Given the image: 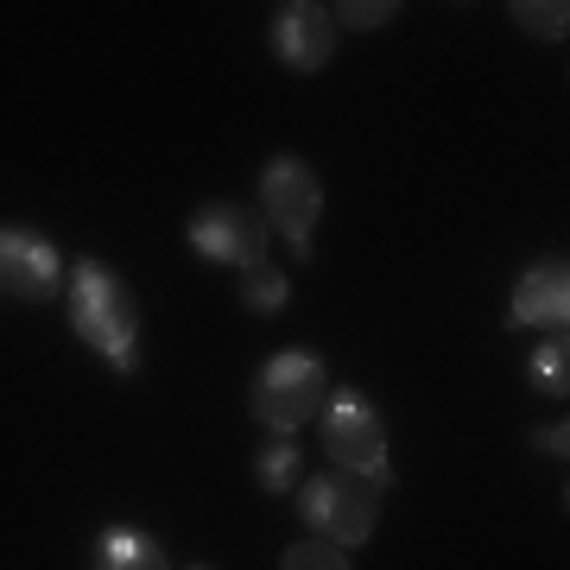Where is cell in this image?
Here are the masks:
<instances>
[{"label": "cell", "instance_id": "4", "mask_svg": "<svg viewBox=\"0 0 570 570\" xmlns=\"http://www.w3.org/2000/svg\"><path fill=\"white\" fill-rule=\"evenodd\" d=\"M324 456L348 475H367L374 489H387V431L362 393H336L324 406Z\"/></svg>", "mask_w": 570, "mask_h": 570}, {"label": "cell", "instance_id": "6", "mask_svg": "<svg viewBox=\"0 0 570 570\" xmlns=\"http://www.w3.org/2000/svg\"><path fill=\"white\" fill-rule=\"evenodd\" d=\"M190 247L204 261H223V266H261L266 261V223L242 204H204L190 216Z\"/></svg>", "mask_w": 570, "mask_h": 570}, {"label": "cell", "instance_id": "5", "mask_svg": "<svg viewBox=\"0 0 570 570\" xmlns=\"http://www.w3.org/2000/svg\"><path fill=\"white\" fill-rule=\"evenodd\" d=\"M261 216H273V228L292 242L298 261H311V228L324 216V184H317V171L305 159H273L261 171Z\"/></svg>", "mask_w": 570, "mask_h": 570}, {"label": "cell", "instance_id": "8", "mask_svg": "<svg viewBox=\"0 0 570 570\" xmlns=\"http://www.w3.org/2000/svg\"><path fill=\"white\" fill-rule=\"evenodd\" d=\"M273 51H279L292 70H324L330 51H336V20H330V7L317 0H292L273 13Z\"/></svg>", "mask_w": 570, "mask_h": 570}, {"label": "cell", "instance_id": "17", "mask_svg": "<svg viewBox=\"0 0 570 570\" xmlns=\"http://www.w3.org/2000/svg\"><path fill=\"white\" fill-rule=\"evenodd\" d=\"M532 444H539V450H558V456H564L570 438H564V425H546V431H532Z\"/></svg>", "mask_w": 570, "mask_h": 570}, {"label": "cell", "instance_id": "16", "mask_svg": "<svg viewBox=\"0 0 570 570\" xmlns=\"http://www.w3.org/2000/svg\"><path fill=\"white\" fill-rule=\"evenodd\" d=\"M336 13H343L348 26H387L393 13H400V7H393V0H362V7L348 0V7H336Z\"/></svg>", "mask_w": 570, "mask_h": 570}, {"label": "cell", "instance_id": "14", "mask_svg": "<svg viewBox=\"0 0 570 570\" xmlns=\"http://www.w3.org/2000/svg\"><path fill=\"white\" fill-rule=\"evenodd\" d=\"M254 475H261L266 494H285L292 489V475H298V450H292V438H279V444L261 450V463H254Z\"/></svg>", "mask_w": 570, "mask_h": 570}, {"label": "cell", "instance_id": "18", "mask_svg": "<svg viewBox=\"0 0 570 570\" xmlns=\"http://www.w3.org/2000/svg\"><path fill=\"white\" fill-rule=\"evenodd\" d=\"M190 570H216V564H190Z\"/></svg>", "mask_w": 570, "mask_h": 570}, {"label": "cell", "instance_id": "2", "mask_svg": "<svg viewBox=\"0 0 570 570\" xmlns=\"http://www.w3.org/2000/svg\"><path fill=\"white\" fill-rule=\"evenodd\" d=\"M324 406H330V374L311 348L273 355V362L261 367V381H254V419L273 425L279 438H292V431L305 425V419H317Z\"/></svg>", "mask_w": 570, "mask_h": 570}, {"label": "cell", "instance_id": "3", "mask_svg": "<svg viewBox=\"0 0 570 570\" xmlns=\"http://www.w3.org/2000/svg\"><path fill=\"white\" fill-rule=\"evenodd\" d=\"M298 508L317 527V539H330V546H362L367 532H374V520H381V489L367 475L330 469V475H311L305 482Z\"/></svg>", "mask_w": 570, "mask_h": 570}, {"label": "cell", "instance_id": "13", "mask_svg": "<svg viewBox=\"0 0 570 570\" xmlns=\"http://www.w3.org/2000/svg\"><path fill=\"white\" fill-rule=\"evenodd\" d=\"M564 367H570V355H564V330H558V336H551V343H539V355H532V387L564 400V387H570Z\"/></svg>", "mask_w": 570, "mask_h": 570}, {"label": "cell", "instance_id": "12", "mask_svg": "<svg viewBox=\"0 0 570 570\" xmlns=\"http://www.w3.org/2000/svg\"><path fill=\"white\" fill-rule=\"evenodd\" d=\"M242 305L247 311H279L285 305V273H279V266H247V273H242Z\"/></svg>", "mask_w": 570, "mask_h": 570}, {"label": "cell", "instance_id": "15", "mask_svg": "<svg viewBox=\"0 0 570 570\" xmlns=\"http://www.w3.org/2000/svg\"><path fill=\"white\" fill-rule=\"evenodd\" d=\"M279 570H355L343 558V546H330V539H305V546H292L279 558Z\"/></svg>", "mask_w": 570, "mask_h": 570}, {"label": "cell", "instance_id": "1", "mask_svg": "<svg viewBox=\"0 0 570 570\" xmlns=\"http://www.w3.org/2000/svg\"><path fill=\"white\" fill-rule=\"evenodd\" d=\"M70 324L115 374H134V343H140V298L121 273H108L102 261H77L70 273Z\"/></svg>", "mask_w": 570, "mask_h": 570}, {"label": "cell", "instance_id": "7", "mask_svg": "<svg viewBox=\"0 0 570 570\" xmlns=\"http://www.w3.org/2000/svg\"><path fill=\"white\" fill-rule=\"evenodd\" d=\"M63 279L58 247L32 228H0V292H13L20 305H45Z\"/></svg>", "mask_w": 570, "mask_h": 570}, {"label": "cell", "instance_id": "10", "mask_svg": "<svg viewBox=\"0 0 570 570\" xmlns=\"http://www.w3.org/2000/svg\"><path fill=\"white\" fill-rule=\"evenodd\" d=\"M96 570H165V551H159V539H146V532L115 527V532H102V546H96Z\"/></svg>", "mask_w": 570, "mask_h": 570}, {"label": "cell", "instance_id": "9", "mask_svg": "<svg viewBox=\"0 0 570 570\" xmlns=\"http://www.w3.org/2000/svg\"><path fill=\"white\" fill-rule=\"evenodd\" d=\"M570 317V273L564 261H539L520 273L513 285V317L508 324H546V330H564Z\"/></svg>", "mask_w": 570, "mask_h": 570}, {"label": "cell", "instance_id": "11", "mask_svg": "<svg viewBox=\"0 0 570 570\" xmlns=\"http://www.w3.org/2000/svg\"><path fill=\"white\" fill-rule=\"evenodd\" d=\"M508 13H513L520 32H532V39H564L570 32V7L564 0H513Z\"/></svg>", "mask_w": 570, "mask_h": 570}]
</instances>
